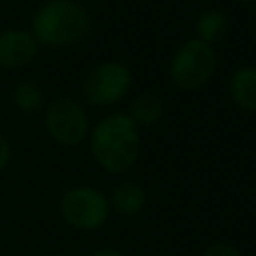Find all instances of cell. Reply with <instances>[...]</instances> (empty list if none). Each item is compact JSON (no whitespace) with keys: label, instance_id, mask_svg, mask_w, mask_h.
I'll return each instance as SVG.
<instances>
[{"label":"cell","instance_id":"6da1fadb","mask_svg":"<svg viewBox=\"0 0 256 256\" xmlns=\"http://www.w3.org/2000/svg\"><path fill=\"white\" fill-rule=\"evenodd\" d=\"M88 138L94 162L108 174H124L138 160L140 128L124 112L104 116L90 130Z\"/></svg>","mask_w":256,"mask_h":256},{"label":"cell","instance_id":"7a4b0ae2","mask_svg":"<svg viewBox=\"0 0 256 256\" xmlns=\"http://www.w3.org/2000/svg\"><path fill=\"white\" fill-rule=\"evenodd\" d=\"M90 14L78 0H46L30 18L32 36L38 46L46 48H68L80 44L90 34Z\"/></svg>","mask_w":256,"mask_h":256},{"label":"cell","instance_id":"3957f363","mask_svg":"<svg viewBox=\"0 0 256 256\" xmlns=\"http://www.w3.org/2000/svg\"><path fill=\"white\" fill-rule=\"evenodd\" d=\"M58 212L70 228L92 232L106 224L110 216V202L102 190L82 184L72 186L62 194Z\"/></svg>","mask_w":256,"mask_h":256},{"label":"cell","instance_id":"277c9868","mask_svg":"<svg viewBox=\"0 0 256 256\" xmlns=\"http://www.w3.org/2000/svg\"><path fill=\"white\" fill-rule=\"evenodd\" d=\"M216 70V52L214 46L190 38L186 40L170 60V80L182 90H198L202 88Z\"/></svg>","mask_w":256,"mask_h":256},{"label":"cell","instance_id":"5b68a950","mask_svg":"<svg viewBox=\"0 0 256 256\" xmlns=\"http://www.w3.org/2000/svg\"><path fill=\"white\" fill-rule=\"evenodd\" d=\"M44 128L60 146H78L90 134V122L84 106L70 98L58 96L44 106Z\"/></svg>","mask_w":256,"mask_h":256},{"label":"cell","instance_id":"8992f818","mask_svg":"<svg viewBox=\"0 0 256 256\" xmlns=\"http://www.w3.org/2000/svg\"><path fill=\"white\" fill-rule=\"evenodd\" d=\"M132 86V72L126 64L106 60L90 68L84 78L82 94L92 106H110L120 102Z\"/></svg>","mask_w":256,"mask_h":256},{"label":"cell","instance_id":"52a82bcc","mask_svg":"<svg viewBox=\"0 0 256 256\" xmlns=\"http://www.w3.org/2000/svg\"><path fill=\"white\" fill-rule=\"evenodd\" d=\"M38 42L30 30L24 28H4L0 30V68L20 70L32 64L38 56Z\"/></svg>","mask_w":256,"mask_h":256},{"label":"cell","instance_id":"ba28073f","mask_svg":"<svg viewBox=\"0 0 256 256\" xmlns=\"http://www.w3.org/2000/svg\"><path fill=\"white\" fill-rule=\"evenodd\" d=\"M232 102L246 110L256 112V66H242L238 68L228 84Z\"/></svg>","mask_w":256,"mask_h":256},{"label":"cell","instance_id":"9c48e42d","mask_svg":"<svg viewBox=\"0 0 256 256\" xmlns=\"http://www.w3.org/2000/svg\"><path fill=\"white\" fill-rule=\"evenodd\" d=\"M108 202H110V210H114L116 214L136 216L146 204V192L136 182H122L112 190Z\"/></svg>","mask_w":256,"mask_h":256},{"label":"cell","instance_id":"30bf717a","mask_svg":"<svg viewBox=\"0 0 256 256\" xmlns=\"http://www.w3.org/2000/svg\"><path fill=\"white\" fill-rule=\"evenodd\" d=\"M128 116L136 126H154L164 116V100L154 92H142L130 102Z\"/></svg>","mask_w":256,"mask_h":256},{"label":"cell","instance_id":"8fae6325","mask_svg":"<svg viewBox=\"0 0 256 256\" xmlns=\"http://www.w3.org/2000/svg\"><path fill=\"white\" fill-rule=\"evenodd\" d=\"M12 104L22 114H36L44 110L46 100L40 84L34 80H18L12 88Z\"/></svg>","mask_w":256,"mask_h":256},{"label":"cell","instance_id":"7c38bea8","mask_svg":"<svg viewBox=\"0 0 256 256\" xmlns=\"http://www.w3.org/2000/svg\"><path fill=\"white\" fill-rule=\"evenodd\" d=\"M226 30H228V18L220 10H204L196 20L198 40H202L210 46L214 42H218L226 34Z\"/></svg>","mask_w":256,"mask_h":256},{"label":"cell","instance_id":"4fadbf2b","mask_svg":"<svg viewBox=\"0 0 256 256\" xmlns=\"http://www.w3.org/2000/svg\"><path fill=\"white\" fill-rule=\"evenodd\" d=\"M202 256H242L240 250L234 246V244H228V242H216V244H210Z\"/></svg>","mask_w":256,"mask_h":256},{"label":"cell","instance_id":"5bb4252c","mask_svg":"<svg viewBox=\"0 0 256 256\" xmlns=\"http://www.w3.org/2000/svg\"><path fill=\"white\" fill-rule=\"evenodd\" d=\"M10 160H12V144H10V140L0 132V172L8 168Z\"/></svg>","mask_w":256,"mask_h":256},{"label":"cell","instance_id":"9a60e30c","mask_svg":"<svg viewBox=\"0 0 256 256\" xmlns=\"http://www.w3.org/2000/svg\"><path fill=\"white\" fill-rule=\"evenodd\" d=\"M90 256H124V254L120 250H116V248H98Z\"/></svg>","mask_w":256,"mask_h":256},{"label":"cell","instance_id":"2e32d148","mask_svg":"<svg viewBox=\"0 0 256 256\" xmlns=\"http://www.w3.org/2000/svg\"><path fill=\"white\" fill-rule=\"evenodd\" d=\"M44 256H62V254H44Z\"/></svg>","mask_w":256,"mask_h":256},{"label":"cell","instance_id":"e0dca14e","mask_svg":"<svg viewBox=\"0 0 256 256\" xmlns=\"http://www.w3.org/2000/svg\"><path fill=\"white\" fill-rule=\"evenodd\" d=\"M238 2H254V0H238Z\"/></svg>","mask_w":256,"mask_h":256}]
</instances>
